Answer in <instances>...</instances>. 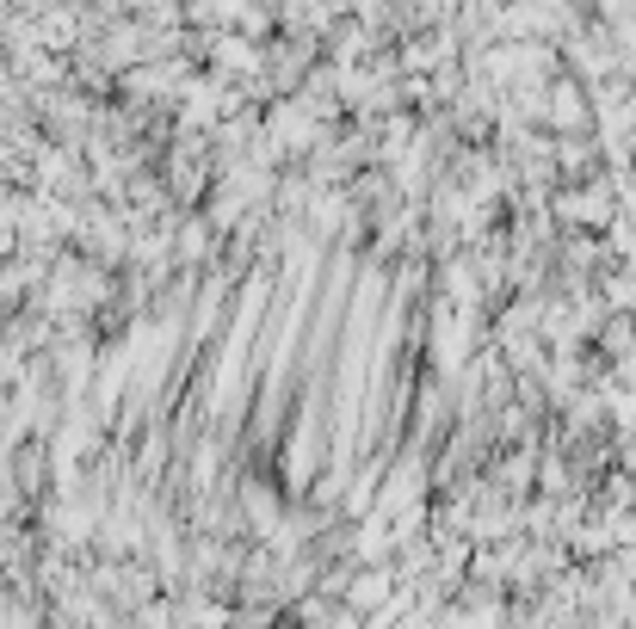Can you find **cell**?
Masks as SVG:
<instances>
[{
  "label": "cell",
  "mask_w": 636,
  "mask_h": 629,
  "mask_svg": "<svg viewBox=\"0 0 636 629\" xmlns=\"http://www.w3.org/2000/svg\"><path fill=\"white\" fill-rule=\"evenodd\" d=\"M550 93H556V124L562 130H575V124H587V99L569 87V81H550Z\"/></svg>",
  "instance_id": "obj_1"
}]
</instances>
